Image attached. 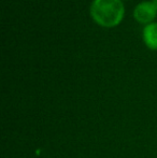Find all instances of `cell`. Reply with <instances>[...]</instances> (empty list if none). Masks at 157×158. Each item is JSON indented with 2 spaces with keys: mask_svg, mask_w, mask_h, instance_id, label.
<instances>
[{
  "mask_svg": "<svg viewBox=\"0 0 157 158\" xmlns=\"http://www.w3.org/2000/svg\"><path fill=\"white\" fill-rule=\"evenodd\" d=\"M124 6L121 0H94L90 6L93 19L101 26L113 27L124 16Z\"/></svg>",
  "mask_w": 157,
  "mask_h": 158,
  "instance_id": "cell-1",
  "label": "cell"
},
{
  "mask_svg": "<svg viewBox=\"0 0 157 158\" xmlns=\"http://www.w3.org/2000/svg\"><path fill=\"white\" fill-rule=\"evenodd\" d=\"M157 12V8L153 2H141L136 6L134 11V16L138 22L143 24H147L152 22L155 19Z\"/></svg>",
  "mask_w": 157,
  "mask_h": 158,
  "instance_id": "cell-2",
  "label": "cell"
},
{
  "mask_svg": "<svg viewBox=\"0 0 157 158\" xmlns=\"http://www.w3.org/2000/svg\"><path fill=\"white\" fill-rule=\"evenodd\" d=\"M143 39L150 48L157 50V24H149L143 29Z\"/></svg>",
  "mask_w": 157,
  "mask_h": 158,
  "instance_id": "cell-3",
  "label": "cell"
},
{
  "mask_svg": "<svg viewBox=\"0 0 157 158\" xmlns=\"http://www.w3.org/2000/svg\"><path fill=\"white\" fill-rule=\"evenodd\" d=\"M152 2H153V3L155 4V6H156V8H157V0H153V1H152Z\"/></svg>",
  "mask_w": 157,
  "mask_h": 158,
  "instance_id": "cell-4",
  "label": "cell"
}]
</instances>
